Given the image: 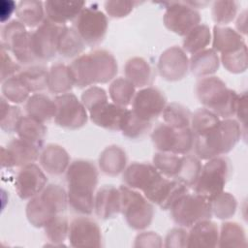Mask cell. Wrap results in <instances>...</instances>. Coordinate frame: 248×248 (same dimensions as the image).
I'll list each match as a JSON object with an SVG mask.
<instances>
[{"instance_id": "obj_1", "label": "cell", "mask_w": 248, "mask_h": 248, "mask_svg": "<svg viewBox=\"0 0 248 248\" xmlns=\"http://www.w3.org/2000/svg\"><path fill=\"white\" fill-rule=\"evenodd\" d=\"M67 198L70 207L77 213L90 215L94 210V191L98 184V170L87 160L73 161L66 170Z\"/></svg>"}, {"instance_id": "obj_2", "label": "cell", "mask_w": 248, "mask_h": 248, "mask_svg": "<svg viewBox=\"0 0 248 248\" xmlns=\"http://www.w3.org/2000/svg\"><path fill=\"white\" fill-rule=\"evenodd\" d=\"M75 85L78 88L112 80L118 66L115 57L105 49H95L78 56L69 65Z\"/></svg>"}, {"instance_id": "obj_3", "label": "cell", "mask_w": 248, "mask_h": 248, "mask_svg": "<svg viewBox=\"0 0 248 248\" xmlns=\"http://www.w3.org/2000/svg\"><path fill=\"white\" fill-rule=\"evenodd\" d=\"M242 128L237 120L226 118L206 131L195 137L194 151L200 160H209L229 153L239 141Z\"/></svg>"}, {"instance_id": "obj_4", "label": "cell", "mask_w": 248, "mask_h": 248, "mask_svg": "<svg viewBox=\"0 0 248 248\" xmlns=\"http://www.w3.org/2000/svg\"><path fill=\"white\" fill-rule=\"evenodd\" d=\"M122 178L126 186L141 192L157 205L165 198L170 184V178L164 176L153 164L148 163H132L124 170Z\"/></svg>"}, {"instance_id": "obj_5", "label": "cell", "mask_w": 248, "mask_h": 248, "mask_svg": "<svg viewBox=\"0 0 248 248\" xmlns=\"http://www.w3.org/2000/svg\"><path fill=\"white\" fill-rule=\"evenodd\" d=\"M195 90L200 103L219 117L226 119L235 114L238 94L228 88L226 83L218 77L201 78Z\"/></svg>"}, {"instance_id": "obj_6", "label": "cell", "mask_w": 248, "mask_h": 248, "mask_svg": "<svg viewBox=\"0 0 248 248\" xmlns=\"http://www.w3.org/2000/svg\"><path fill=\"white\" fill-rule=\"evenodd\" d=\"M68 203L67 193L57 184L46 186L26 204V217L35 228H44L53 217L63 212Z\"/></svg>"}, {"instance_id": "obj_7", "label": "cell", "mask_w": 248, "mask_h": 248, "mask_svg": "<svg viewBox=\"0 0 248 248\" xmlns=\"http://www.w3.org/2000/svg\"><path fill=\"white\" fill-rule=\"evenodd\" d=\"M231 174L232 165L230 160L224 156L214 157L202 166L198 179L192 188L195 193L210 201L223 192Z\"/></svg>"}, {"instance_id": "obj_8", "label": "cell", "mask_w": 248, "mask_h": 248, "mask_svg": "<svg viewBox=\"0 0 248 248\" xmlns=\"http://www.w3.org/2000/svg\"><path fill=\"white\" fill-rule=\"evenodd\" d=\"M119 191L121 198L120 212L128 226L137 231L149 227L154 216V208L151 202L140 191L126 185H121Z\"/></svg>"}, {"instance_id": "obj_9", "label": "cell", "mask_w": 248, "mask_h": 248, "mask_svg": "<svg viewBox=\"0 0 248 248\" xmlns=\"http://www.w3.org/2000/svg\"><path fill=\"white\" fill-rule=\"evenodd\" d=\"M175 224L182 228H191L195 224L212 217L210 202L197 193H185L170 208Z\"/></svg>"}, {"instance_id": "obj_10", "label": "cell", "mask_w": 248, "mask_h": 248, "mask_svg": "<svg viewBox=\"0 0 248 248\" xmlns=\"http://www.w3.org/2000/svg\"><path fill=\"white\" fill-rule=\"evenodd\" d=\"M151 140L158 151L177 155L189 154L195 143V136L190 127L175 128L166 123H160L154 128Z\"/></svg>"}, {"instance_id": "obj_11", "label": "cell", "mask_w": 248, "mask_h": 248, "mask_svg": "<svg viewBox=\"0 0 248 248\" xmlns=\"http://www.w3.org/2000/svg\"><path fill=\"white\" fill-rule=\"evenodd\" d=\"M1 46L11 51L16 61L23 65L38 62L32 52L31 32L17 19L6 23L1 30Z\"/></svg>"}, {"instance_id": "obj_12", "label": "cell", "mask_w": 248, "mask_h": 248, "mask_svg": "<svg viewBox=\"0 0 248 248\" xmlns=\"http://www.w3.org/2000/svg\"><path fill=\"white\" fill-rule=\"evenodd\" d=\"M73 27L77 30L85 45L95 46L105 39L108 31V18L96 7H84L73 21Z\"/></svg>"}, {"instance_id": "obj_13", "label": "cell", "mask_w": 248, "mask_h": 248, "mask_svg": "<svg viewBox=\"0 0 248 248\" xmlns=\"http://www.w3.org/2000/svg\"><path fill=\"white\" fill-rule=\"evenodd\" d=\"M53 100L56 105V125L68 130H77L86 124L88 111L75 94L68 92L57 95Z\"/></svg>"}, {"instance_id": "obj_14", "label": "cell", "mask_w": 248, "mask_h": 248, "mask_svg": "<svg viewBox=\"0 0 248 248\" xmlns=\"http://www.w3.org/2000/svg\"><path fill=\"white\" fill-rule=\"evenodd\" d=\"M168 6L163 16L167 29L179 35L185 36L201 22L200 13L187 4L186 1L167 2Z\"/></svg>"}, {"instance_id": "obj_15", "label": "cell", "mask_w": 248, "mask_h": 248, "mask_svg": "<svg viewBox=\"0 0 248 248\" xmlns=\"http://www.w3.org/2000/svg\"><path fill=\"white\" fill-rule=\"evenodd\" d=\"M64 26L46 18L34 32H31L32 52L38 61H47L55 57L59 37Z\"/></svg>"}, {"instance_id": "obj_16", "label": "cell", "mask_w": 248, "mask_h": 248, "mask_svg": "<svg viewBox=\"0 0 248 248\" xmlns=\"http://www.w3.org/2000/svg\"><path fill=\"white\" fill-rule=\"evenodd\" d=\"M167 106L165 94L158 88L147 86L136 92L132 101V110L140 118L151 122L163 113Z\"/></svg>"}, {"instance_id": "obj_17", "label": "cell", "mask_w": 248, "mask_h": 248, "mask_svg": "<svg viewBox=\"0 0 248 248\" xmlns=\"http://www.w3.org/2000/svg\"><path fill=\"white\" fill-rule=\"evenodd\" d=\"M157 70L162 78L168 81L180 80L188 74L189 58L181 47L170 46L160 55Z\"/></svg>"}, {"instance_id": "obj_18", "label": "cell", "mask_w": 248, "mask_h": 248, "mask_svg": "<svg viewBox=\"0 0 248 248\" xmlns=\"http://www.w3.org/2000/svg\"><path fill=\"white\" fill-rule=\"evenodd\" d=\"M40 147L20 138L13 139L6 147L1 148L2 168L23 167L39 159Z\"/></svg>"}, {"instance_id": "obj_19", "label": "cell", "mask_w": 248, "mask_h": 248, "mask_svg": "<svg viewBox=\"0 0 248 248\" xmlns=\"http://www.w3.org/2000/svg\"><path fill=\"white\" fill-rule=\"evenodd\" d=\"M68 239L72 247H101V229L91 218L77 217L70 223Z\"/></svg>"}, {"instance_id": "obj_20", "label": "cell", "mask_w": 248, "mask_h": 248, "mask_svg": "<svg viewBox=\"0 0 248 248\" xmlns=\"http://www.w3.org/2000/svg\"><path fill=\"white\" fill-rule=\"evenodd\" d=\"M46 182L44 171L33 163L18 170L15 178V189L21 200H30L43 191Z\"/></svg>"}, {"instance_id": "obj_21", "label": "cell", "mask_w": 248, "mask_h": 248, "mask_svg": "<svg viewBox=\"0 0 248 248\" xmlns=\"http://www.w3.org/2000/svg\"><path fill=\"white\" fill-rule=\"evenodd\" d=\"M128 111L129 108L108 101L91 108L88 113L95 125L110 131H121Z\"/></svg>"}, {"instance_id": "obj_22", "label": "cell", "mask_w": 248, "mask_h": 248, "mask_svg": "<svg viewBox=\"0 0 248 248\" xmlns=\"http://www.w3.org/2000/svg\"><path fill=\"white\" fill-rule=\"evenodd\" d=\"M121 198L119 188L113 185H104L94 197V211L104 220L114 217L120 212Z\"/></svg>"}, {"instance_id": "obj_23", "label": "cell", "mask_w": 248, "mask_h": 248, "mask_svg": "<svg viewBox=\"0 0 248 248\" xmlns=\"http://www.w3.org/2000/svg\"><path fill=\"white\" fill-rule=\"evenodd\" d=\"M46 19L49 21L65 25L69 21H74L85 6L84 1H56L49 0L44 3Z\"/></svg>"}, {"instance_id": "obj_24", "label": "cell", "mask_w": 248, "mask_h": 248, "mask_svg": "<svg viewBox=\"0 0 248 248\" xmlns=\"http://www.w3.org/2000/svg\"><path fill=\"white\" fill-rule=\"evenodd\" d=\"M219 229L217 225L209 220L201 221L190 228L188 232L187 247H208L218 246Z\"/></svg>"}, {"instance_id": "obj_25", "label": "cell", "mask_w": 248, "mask_h": 248, "mask_svg": "<svg viewBox=\"0 0 248 248\" xmlns=\"http://www.w3.org/2000/svg\"><path fill=\"white\" fill-rule=\"evenodd\" d=\"M40 165L50 175H60L70 165L68 152L58 144L46 145L40 154Z\"/></svg>"}, {"instance_id": "obj_26", "label": "cell", "mask_w": 248, "mask_h": 248, "mask_svg": "<svg viewBox=\"0 0 248 248\" xmlns=\"http://www.w3.org/2000/svg\"><path fill=\"white\" fill-rule=\"evenodd\" d=\"M125 78L135 87H147L151 85L154 78V71L149 63L141 57L130 58L124 66Z\"/></svg>"}, {"instance_id": "obj_27", "label": "cell", "mask_w": 248, "mask_h": 248, "mask_svg": "<svg viewBox=\"0 0 248 248\" xmlns=\"http://www.w3.org/2000/svg\"><path fill=\"white\" fill-rule=\"evenodd\" d=\"M246 46L241 34L230 27L215 25L213 27L212 49L221 54L230 53Z\"/></svg>"}, {"instance_id": "obj_28", "label": "cell", "mask_w": 248, "mask_h": 248, "mask_svg": "<svg viewBox=\"0 0 248 248\" xmlns=\"http://www.w3.org/2000/svg\"><path fill=\"white\" fill-rule=\"evenodd\" d=\"M98 162L103 173L115 176L126 169L127 155L120 146L109 145L101 152Z\"/></svg>"}, {"instance_id": "obj_29", "label": "cell", "mask_w": 248, "mask_h": 248, "mask_svg": "<svg viewBox=\"0 0 248 248\" xmlns=\"http://www.w3.org/2000/svg\"><path fill=\"white\" fill-rule=\"evenodd\" d=\"M25 110L30 117L45 123L54 118L56 105L54 100L42 93H34L25 103Z\"/></svg>"}, {"instance_id": "obj_30", "label": "cell", "mask_w": 248, "mask_h": 248, "mask_svg": "<svg viewBox=\"0 0 248 248\" xmlns=\"http://www.w3.org/2000/svg\"><path fill=\"white\" fill-rule=\"evenodd\" d=\"M220 65V58L212 48L203 49L192 54L189 59V70L196 77L203 78L214 74Z\"/></svg>"}, {"instance_id": "obj_31", "label": "cell", "mask_w": 248, "mask_h": 248, "mask_svg": "<svg viewBox=\"0 0 248 248\" xmlns=\"http://www.w3.org/2000/svg\"><path fill=\"white\" fill-rule=\"evenodd\" d=\"M45 15V6L41 1L23 0L17 3L16 16L24 26L38 27L46 19Z\"/></svg>"}, {"instance_id": "obj_32", "label": "cell", "mask_w": 248, "mask_h": 248, "mask_svg": "<svg viewBox=\"0 0 248 248\" xmlns=\"http://www.w3.org/2000/svg\"><path fill=\"white\" fill-rule=\"evenodd\" d=\"M16 133L18 138L32 142L41 148L46 135V127L45 126V123H42L29 115H22L17 123Z\"/></svg>"}, {"instance_id": "obj_33", "label": "cell", "mask_w": 248, "mask_h": 248, "mask_svg": "<svg viewBox=\"0 0 248 248\" xmlns=\"http://www.w3.org/2000/svg\"><path fill=\"white\" fill-rule=\"evenodd\" d=\"M75 85L69 66L62 63L53 64L48 70V90L55 94H65Z\"/></svg>"}, {"instance_id": "obj_34", "label": "cell", "mask_w": 248, "mask_h": 248, "mask_svg": "<svg viewBox=\"0 0 248 248\" xmlns=\"http://www.w3.org/2000/svg\"><path fill=\"white\" fill-rule=\"evenodd\" d=\"M85 43L74 27L64 26L58 41L57 53L65 58L79 56L85 48Z\"/></svg>"}, {"instance_id": "obj_35", "label": "cell", "mask_w": 248, "mask_h": 248, "mask_svg": "<svg viewBox=\"0 0 248 248\" xmlns=\"http://www.w3.org/2000/svg\"><path fill=\"white\" fill-rule=\"evenodd\" d=\"M19 78L31 93H37L48 88V70L41 65H32L22 69Z\"/></svg>"}, {"instance_id": "obj_36", "label": "cell", "mask_w": 248, "mask_h": 248, "mask_svg": "<svg viewBox=\"0 0 248 248\" xmlns=\"http://www.w3.org/2000/svg\"><path fill=\"white\" fill-rule=\"evenodd\" d=\"M218 247H247L246 233L241 225L236 222H225L219 232Z\"/></svg>"}, {"instance_id": "obj_37", "label": "cell", "mask_w": 248, "mask_h": 248, "mask_svg": "<svg viewBox=\"0 0 248 248\" xmlns=\"http://www.w3.org/2000/svg\"><path fill=\"white\" fill-rule=\"evenodd\" d=\"M211 35L209 27L205 24L200 23L184 36L182 49L188 53L195 54L205 49V47L209 45Z\"/></svg>"}, {"instance_id": "obj_38", "label": "cell", "mask_w": 248, "mask_h": 248, "mask_svg": "<svg viewBox=\"0 0 248 248\" xmlns=\"http://www.w3.org/2000/svg\"><path fill=\"white\" fill-rule=\"evenodd\" d=\"M183 156L158 151L153 156V165L164 176L176 179L183 164Z\"/></svg>"}, {"instance_id": "obj_39", "label": "cell", "mask_w": 248, "mask_h": 248, "mask_svg": "<svg viewBox=\"0 0 248 248\" xmlns=\"http://www.w3.org/2000/svg\"><path fill=\"white\" fill-rule=\"evenodd\" d=\"M136 94V87L125 78H117L112 80L108 87V95L111 101L120 106L127 108L132 104Z\"/></svg>"}, {"instance_id": "obj_40", "label": "cell", "mask_w": 248, "mask_h": 248, "mask_svg": "<svg viewBox=\"0 0 248 248\" xmlns=\"http://www.w3.org/2000/svg\"><path fill=\"white\" fill-rule=\"evenodd\" d=\"M163 120L164 123L175 127V128H185L190 127L192 112L188 108L177 104L170 103L166 106L163 110Z\"/></svg>"}, {"instance_id": "obj_41", "label": "cell", "mask_w": 248, "mask_h": 248, "mask_svg": "<svg viewBox=\"0 0 248 248\" xmlns=\"http://www.w3.org/2000/svg\"><path fill=\"white\" fill-rule=\"evenodd\" d=\"M212 210V215L218 219L227 220L232 218L237 208V202L233 195L229 192H221L212 200L209 201Z\"/></svg>"}, {"instance_id": "obj_42", "label": "cell", "mask_w": 248, "mask_h": 248, "mask_svg": "<svg viewBox=\"0 0 248 248\" xmlns=\"http://www.w3.org/2000/svg\"><path fill=\"white\" fill-rule=\"evenodd\" d=\"M1 91L2 96L7 101L15 104H20L27 101L30 93L17 74L2 82Z\"/></svg>"}, {"instance_id": "obj_43", "label": "cell", "mask_w": 248, "mask_h": 248, "mask_svg": "<svg viewBox=\"0 0 248 248\" xmlns=\"http://www.w3.org/2000/svg\"><path fill=\"white\" fill-rule=\"evenodd\" d=\"M220 120V117L211 110L201 108L192 113L190 128L194 136L198 137L216 126Z\"/></svg>"}, {"instance_id": "obj_44", "label": "cell", "mask_w": 248, "mask_h": 248, "mask_svg": "<svg viewBox=\"0 0 248 248\" xmlns=\"http://www.w3.org/2000/svg\"><path fill=\"white\" fill-rule=\"evenodd\" d=\"M69 223L65 216L56 215L45 227V233L52 245L60 246L68 236Z\"/></svg>"}, {"instance_id": "obj_45", "label": "cell", "mask_w": 248, "mask_h": 248, "mask_svg": "<svg viewBox=\"0 0 248 248\" xmlns=\"http://www.w3.org/2000/svg\"><path fill=\"white\" fill-rule=\"evenodd\" d=\"M151 128V122L140 118L132 109H129L121 128V133L124 137L135 140L143 137Z\"/></svg>"}, {"instance_id": "obj_46", "label": "cell", "mask_w": 248, "mask_h": 248, "mask_svg": "<svg viewBox=\"0 0 248 248\" xmlns=\"http://www.w3.org/2000/svg\"><path fill=\"white\" fill-rule=\"evenodd\" d=\"M238 5L235 1L218 0L214 1L211 7V15L215 23L225 25L232 22L237 13Z\"/></svg>"}, {"instance_id": "obj_47", "label": "cell", "mask_w": 248, "mask_h": 248, "mask_svg": "<svg viewBox=\"0 0 248 248\" xmlns=\"http://www.w3.org/2000/svg\"><path fill=\"white\" fill-rule=\"evenodd\" d=\"M202 170V164L198 157L192 155L183 156V164L175 180L185 184L188 188L193 187Z\"/></svg>"}, {"instance_id": "obj_48", "label": "cell", "mask_w": 248, "mask_h": 248, "mask_svg": "<svg viewBox=\"0 0 248 248\" xmlns=\"http://www.w3.org/2000/svg\"><path fill=\"white\" fill-rule=\"evenodd\" d=\"M22 113L19 107L11 106L8 101L1 97V122L0 126L6 133H16L17 123Z\"/></svg>"}, {"instance_id": "obj_49", "label": "cell", "mask_w": 248, "mask_h": 248, "mask_svg": "<svg viewBox=\"0 0 248 248\" xmlns=\"http://www.w3.org/2000/svg\"><path fill=\"white\" fill-rule=\"evenodd\" d=\"M221 62L224 68L232 74H240L247 69V46L238 50L221 54Z\"/></svg>"}, {"instance_id": "obj_50", "label": "cell", "mask_w": 248, "mask_h": 248, "mask_svg": "<svg viewBox=\"0 0 248 248\" xmlns=\"http://www.w3.org/2000/svg\"><path fill=\"white\" fill-rule=\"evenodd\" d=\"M139 4L137 1H118L109 0L104 3V8L107 14L113 18H121L127 16Z\"/></svg>"}, {"instance_id": "obj_51", "label": "cell", "mask_w": 248, "mask_h": 248, "mask_svg": "<svg viewBox=\"0 0 248 248\" xmlns=\"http://www.w3.org/2000/svg\"><path fill=\"white\" fill-rule=\"evenodd\" d=\"M105 102H108V95L105 89L99 86H91L81 94V103L87 111Z\"/></svg>"}, {"instance_id": "obj_52", "label": "cell", "mask_w": 248, "mask_h": 248, "mask_svg": "<svg viewBox=\"0 0 248 248\" xmlns=\"http://www.w3.org/2000/svg\"><path fill=\"white\" fill-rule=\"evenodd\" d=\"M1 81H5L9 78L16 76L22 69L21 67L15 62L11 56L8 54V50L1 46Z\"/></svg>"}, {"instance_id": "obj_53", "label": "cell", "mask_w": 248, "mask_h": 248, "mask_svg": "<svg viewBox=\"0 0 248 248\" xmlns=\"http://www.w3.org/2000/svg\"><path fill=\"white\" fill-rule=\"evenodd\" d=\"M188 232L183 228H173L166 235L164 246L167 248L187 247Z\"/></svg>"}, {"instance_id": "obj_54", "label": "cell", "mask_w": 248, "mask_h": 248, "mask_svg": "<svg viewBox=\"0 0 248 248\" xmlns=\"http://www.w3.org/2000/svg\"><path fill=\"white\" fill-rule=\"evenodd\" d=\"M162 238L154 232H143L135 238L134 247H162Z\"/></svg>"}, {"instance_id": "obj_55", "label": "cell", "mask_w": 248, "mask_h": 248, "mask_svg": "<svg viewBox=\"0 0 248 248\" xmlns=\"http://www.w3.org/2000/svg\"><path fill=\"white\" fill-rule=\"evenodd\" d=\"M235 114L237 116V120H238L237 122L240 124V126L242 125L244 128V131H246V124H247V94L246 92H243L240 95H238Z\"/></svg>"}, {"instance_id": "obj_56", "label": "cell", "mask_w": 248, "mask_h": 248, "mask_svg": "<svg viewBox=\"0 0 248 248\" xmlns=\"http://www.w3.org/2000/svg\"><path fill=\"white\" fill-rule=\"evenodd\" d=\"M17 4L12 0H2L0 2V21L5 23L12 16V14L16 11Z\"/></svg>"}, {"instance_id": "obj_57", "label": "cell", "mask_w": 248, "mask_h": 248, "mask_svg": "<svg viewBox=\"0 0 248 248\" xmlns=\"http://www.w3.org/2000/svg\"><path fill=\"white\" fill-rule=\"evenodd\" d=\"M235 27L238 30L237 32L240 34H246V11H243L239 16L235 22Z\"/></svg>"}]
</instances>
